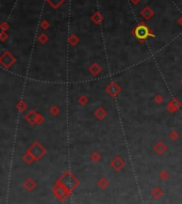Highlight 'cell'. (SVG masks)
I'll list each match as a JSON object with an SVG mask.
<instances>
[{"label":"cell","mask_w":182,"mask_h":204,"mask_svg":"<svg viewBox=\"0 0 182 204\" xmlns=\"http://www.w3.org/2000/svg\"><path fill=\"white\" fill-rule=\"evenodd\" d=\"M148 34H149V31H148V29L146 28L145 26H140L136 28L135 30V35L138 36V39H141V40H143V39H146L148 36Z\"/></svg>","instance_id":"cell-1"}]
</instances>
